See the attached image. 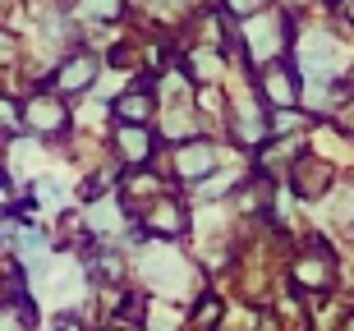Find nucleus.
Returning a JSON list of instances; mask_svg holds the SVG:
<instances>
[{
	"label": "nucleus",
	"mask_w": 354,
	"mask_h": 331,
	"mask_svg": "<svg viewBox=\"0 0 354 331\" xmlns=\"http://www.w3.org/2000/svg\"><path fill=\"white\" fill-rule=\"evenodd\" d=\"M32 124H37V129H55V124H65V115H60V106H55V102H32Z\"/></svg>",
	"instance_id": "nucleus-4"
},
{
	"label": "nucleus",
	"mask_w": 354,
	"mask_h": 331,
	"mask_svg": "<svg viewBox=\"0 0 354 331\" xmlns=\"http://www.w3.org/2000/svg\"><path fill=\"white\" fill-rule=\"evenodd\" d=\"M147 276L157 281L161 290H175L184 281V272H180V263H175V253H152V258H147Z\"/></svg>",
	"instance_id": "nucleus-1"
},
{
	"label": "nucleus",
	"mask_w": 354,
	"mask_h": 331,
	"mask_svg": "<svg viewBox=\"0 0 354 331\" xmlns=\"http://www.w3.org/2000/svg\"><path fill=\"white\" fill-rule=\"evenodd\" d=\"M212 166H216V152H212L207 143H194V147H184V152H180V171L189 175V180H198V175H207Z\"/></svg>",
	"instance_id": "nucleus-2"
},
{
	"label": "nucleus",
	"mask_w": 354,
	"mask_h": 331,
	"mask_svg": "<svg viewBox=\"0 0 354 331\" xmlns=\"http://www.w3.org/2000/svg\"><path fill=\"white\" fill-rule=\"evenodd\" d=\"M60 331H83V327H74V322H65V327H60Z\"/></svg>",
	"instance_id": "nucleus-9"
},
{
	"label": "nucleus",
	"mask_w": 354,
	"mask_h": 331,
	"mask_svg": "<svg viewBox=\"0 0 354 331\" xmlns=\"http://www.w3.org/2000/svg\"><path fill=\"white\" fill-rule=\"evenodd\" d=\"M295 180H299V193L304 198H313V193H322V189H327V180H331V171L327 166H317V161H304V171H295Z\"/></svg>",
	"instance_id": "nucleus-3"
},
{
	"label": "nucleus",
	"mask_w": 354,
	"mask_h": 331,
	"mask_svg": "<svg viewBox=\"0 0 354 331\" xmlns=\"http://www.w3.org/2000/svg\"><path fill=\"white\" fill-rule=\"evenodd\" d=\"M258 5H267V0H230V10H239V14H253Z\"/></svg>",
	"instance_id": "nucleus-8"
},
{
	"label": "nucleus",
	"mask_w": 354,
	"mask_h": 331,
	"mask_svg": "<svg viewBox=\"0 0 354 331\" xmlns=\"http://www.w3.org/2000/svg\"><path fill=\"white\" fill-rule=\"evenodd\" d=\"M120 143H124V157H143L147 152V138L138 129H120Z\"/></svg>",
	"instance_id": "nucleus-7"
},
{
	"label": "nucleus",
	"mask_w": 354,
	"mask_h": 331,
	"mask_svg": "<svg viewBox=\"0 0 354 331\" xmlns=\"http://www.w3.org/2000/svg\"><path fill=\"white\" fill-rule=\"evenodd\" d=\"M120 115H124V120H133V124H138V120L147 115V97H143V93L124 97V102H120Z\"/></svg>",
	"instance_id": "nucleus-6"
},
{
	"label": "nucleus",
	"mask_w": 354,
	"mask_h": 331,
	"mask_svg": "<svg viewBox=\"0 0 354 331\" xmlns=\"http://www.w3.org/2000/svg\"><path fill=\"white\" fill-rule=\"evenodd\" d=\"M88 79H92V60H69L65 74H60V83H65V88H83Z\"/></svg>",
	"instance_id": "nucleus-5"
}]
</instances>
